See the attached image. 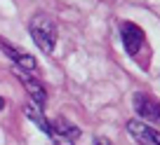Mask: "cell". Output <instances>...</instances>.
I'll use <instances>...</instances> for the list:
<instances>
[{
    "label": "cell",
    "instance_id": "52a82bcc",
    "mask_svg": "<svg viewBox=\"0 0 160 145\" xmlns=\"http://www.w3.org/2000/svg\"><path fill=\"white\" fill-rule=\"evenodd\" d=\"M50 134L64 136V138H68L71 143H75V140L80 138V129L75 124H71L68 120H64V117H57V120L50 124Z\"/></svg>",
    "mask_w": 160,
    "mask_h": 145
},
{
    "label": "cell",
    "instance_id": "7a4b0ae2",
    "mask_svg": "<svg viewBox=\"0 0 160 145\" xmlns=\"http://www.w3.org/2000/svg\"><path fill=\"white\" fill-rule=\"evenodd\" d=\"M12 73H14L17 77L21 80V84L26 87V91H28L31 101L35 103V110H45V103H47V94H45V87H42V82L38 80V77H33L31 73H26V70L21 68H12Z\"/></svg>",
    "mask_w": 160,
    "mask_h": 145
},
{
    "label": "cell",
    "instance_id": "5b68a950",
    "mask_svg": "<svg viewBox=\"0 0 160 145\" xmlns=\"http://www.w3.org/2000/svg\"><path fill=\"white\" fill-rule=\"evenodd\" d=\"M0 52H2V54H5L7 59H10L12 63L17 66V68L26 70V73L35 70V56H33V54H28V52H21L19 47H14L12 42L2 40V38H0Z\"/></svg>",
    "mask_w": 160,
    "mask_h": 145
},
{
    "label": "cell",
    "instance_id": "30bf717a",
    "mask_svg": "<svg viewBox=\"0 0 160 145\" xmlns=\"http://www.w3.org/2000/svg\"><path fill=\"white\" fill-rule=\"evenodd\" d=\"M2 108H5V98H2V96H0V110H2Z\"/></svg>",
    "mask_w": 160,
    "mask_h": 145
},
{
    "label": "cell",
    "instance_id": "9c48e42d",
    "mask_svg": "<svg viewBox=\"0 0 160 145\" xmlns=\"http://www.w3.org/2000/svg\"><path fill=\"white\" fill-rule=\"evenodd\" d=\"M94 145H111V140H108V138H101V136H97V138H94Z\"/></svg>",
    "mask_w": 160,
    "mask_h": 145
},
{
    "label": "cell",
    "instance_id": "8992f818",
    "mask_svg": "<svg viewBox=\"0 0 160 145\" xmlns=\"http://www.w3.org/2000/svg\"><path fill=\"white\" fill-rule=\"evenodd\" d=\"M127 131H130L132 138H134L137 143H141V145H160L158 131H155L153 126L139 122V120H130L127 122Z\"/></svg>",
    "mask_w": 160,
    "mask_h": 145
},
{
    "label": "cell",
    "instance_id": "ba28073f",
    "mask_svg": "<svg viewBox=\"0 0 160 145\" xmlns=\"http://www.w3.org/2000/svg\"><path fill=\"white\" fill-rule=\"evenodd\" d=\"M26 117H28V120H31V122H33V124H35V126H38V129H40V131H45V134H47V136H50V122H47V120H45V117L40 115V110H35L33 105H28V108H26Z\"/></svg>",
    "mask_w": 160,
    "mask_h": 145
},
{
    "label": "cell",
    "instance_id": "6da1fadb",
    "mask_svg": "<svg viewBox=\"0 0 160 145\" xmlns=\"http://www.w3.org/2000/svg\"><path fill=\"white\" fill-rule=\"evenodd\" d=\"M28 30H31V38L35 40V45L45 54H52L54 52V45H57V21L52 19L50 14L45 12H38L33 14L28 24Z\"/></svg>",
    "mask_w": 160,
    "mask_h": 145
},
{
    "label": "cell",
    "instance_id": "277c9868",
    "mask_svg": "<svg viewBox=\"0 0 160 145\" xmlns=\"http://www.w3.org/2000/svg\"><path fill=\"white\" fill-rule=\"evenodd\" d=\"M132 105H134L137 115H139L141 120L151 122V124H155V122L160 120V108H158V101H155L153 96L137 91V94L132 96Z\"/></svg>",
    "mask_w": 160,
    "mask_h": 145
},
{
    "label": "cell",
    "instance_id": "3957f363",
    "mask_svg": "<svg viewBox=\"0 0 160 145\" xmlns=\"http://www.w3.org/2000/svg\"><path fill=\"white\" fill-rule=\"evenodd\" d=\"M120 38H122L125 52L130 56H137L139 49L144 47V42H146L144 30H141L137 24H132V21H120Z\"/></svg>",
    "mask_w": 160,
    "mask_h": 145
}]
</instances>
